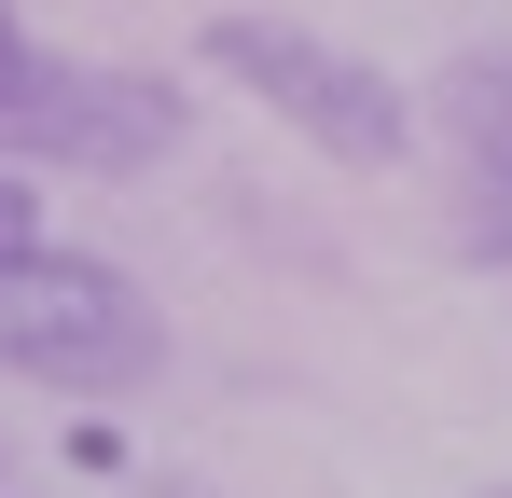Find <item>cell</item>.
I'll return each mask as SVG.
<instances>
[{
  "instance_id": "cell-1",
  "label": "cell",
  "mask_w": 512,
  "mask_h": 498,
  "mask_svg": "<svg viewBox=\"0 0 512 498\" xmlns=\"http://www.w3.org/2000/svg\"><path fill=\"white\" fill-rule=\"evenodd\" d=\"M0 374L70 388V402H125L167 374V305L111 263V249H0Z\"/></svg>"
},
{
  "instance_id": "cell-2",
  "label": "cell",
  "mask_w": 512,
  "mask_h": 498,
  "mask_svg": "<svg viewBox=\"0 0 512 498\" xmlns=\"http://www.w3.org/2000/svg\"><path fill=\"white\" fill-rule=\"evenodd\" d=\"M208 70L236 83V97H263L291 139H319L333 166H402L416 153V97L374 70V56H346L333 28H305V14H263V0L208 14Z\"/></svg>"
},
{
  "instance_id": "cell-3",
  "label": "cell",
  "mask_w": 512,
  "mask_h": 498,
  "mask_svg": "<svg viewBox=\"0 0 512 498\" xmlns=\"http://www.w3.org/2000/svg\"><path fill=\"white\" fill-rule=\"evenodd\" d=\"M194 97L167 70H97V56H0V166H84V180H139L180 153Z\"/></svg>"
},
{
  "instance_id": "cell-4",
  "label": "cell",
  "mask_w": 512,
  "mask_h": 498,
  "mask_svg": "<svg viewBox=\"0 0 512 498\" xmlns=\"http://www.w3.org/2000/svg\"><path fill=\"white\" fill-rule=\"evenodd\" d=\"M443 153H457V249L512 277V42L443 70Z\"/></svg>"
},
{
  "instance_id": "cell-5",
  "label": "cell",
  "mask_w": 512,
  "mask_h": 498,
  "mask_svg": "<svg viewBox=\"0 0 512 498\" xmlns=\"http://www.w3.org/2000/svg\"><path fill=\"white\" fill-rule=\"evenodd\" d=\"M42 236V180H28V166H0V249H28Z\"/></svg>"
},
{
  "instance_id": "cell-6",
  "label": "cell",
  "mask_w": 512,
  "mask_h": 498,
  "mask_svg": "<svg viewBox=\"0 0 512 498\" xmlns=\"http://www.w3.org/2000/svg\"><path fill=\"white\" fill-rule=\"evenodd\" d=\"M0 56H28V28H14V0H0Z\"/></svg>"
},
{
  "instance_id": "cell-7",
  "label": "cell",
  "mask_w": 512,
  "mask_h": 498,
  "mask_svg": "<svg viewBox=\"0 0 512 498\" xmlns=\"http://www.w3.org/2000/svg\"><path fill=\"white\" fill-rule=\"evenodd\" d=\"M485 498H512V485H485Z\"/></svg>"
}]
</instances>
